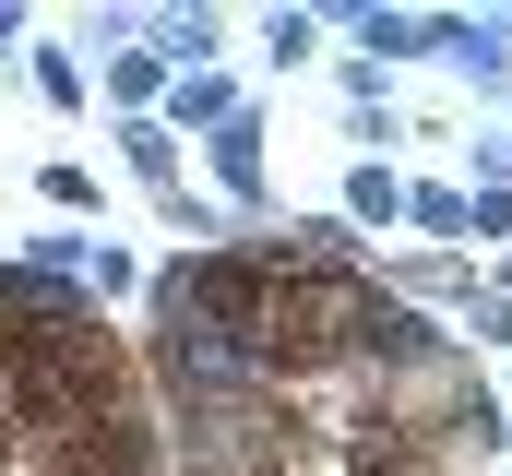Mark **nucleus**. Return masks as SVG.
Wrapping results in <instances>:
<instances>
[{
	"label": "nucleus",
	"instance_id": "2",
	"mask_svg": "<svg viewBox=\"0 0 512 476\" xmlns=\"http://www.w3.org/2000/svg\"><path fill=\"white\" fill-rule=\"evenodd\" d=\"M203 167H215L227 227H251V215H262V179H274V131H262V108H239L227 131H203Z\"/></svg>",
	"mask_w": 512,
	"mask_h": 476
},
{
	"label": "nucleus",
	"instance_id": "7",
	"mask_svg": "<svg viewBox=\"0 0 512 476\" xmlns=\"http://www.w3.org/2000/svg\"><path fill=\"white\" fill-rule=\"evenodd\" d=\"M405 227H417V250H465V179H405Z\"/></svg>",
	"mask_w": 512,
	"mask_h": 476
},
{
	"label": "nucleus",
	"instance_id": "6",
	"mask_svg": "<svg viewBox=\"0 0 512 476\" xmlns=\"http://www.w3.org/2000/svg\"><path fill=\"white\" fill-rule=\"evenodd\" d=\"M251 108V96H239V84H227V72H179V84H167V131H179V143H191V131H227V119Z\"/></svg>",
	"mask_w": 512,
	"mask_h": 476
},
{
	"label": "nucleus",
	"instance_id": "9",
	"mask_svg": "<svg viewBox=\"0 0 512 476\" xmlns=\"http://www.w3.org/2000/svg\"><path fill=\"white\" fill-rule=\"evenodd\" d=\"M120 155H131L143 191H179V131H167V119H120Z\"/></svg>",
	"mask_w": 512,
	"mask_h": 476
},
{
	"label": "nucleus",
	"instance_id": "8",
	"mask_svg": "<svg viewBox=\"0 0 512 476\" xmlns=\"http://www.w3.org/2000/svg\"><path fill=\"white\" fill-rule=\"evenodd\" d=\"M334 215H346L358 238H370V227H405V167L358 155V167H346V203H334Z\"/></svg>",
	"mask_w": 512,
	"mask_h": 476
},
{
	"label": "nucleus",
	"instance_id": "3",
	"mask_svg": "<svg viewBox=\"0 0 512 476\" xmlns=\"http://www.w3.org/2000/svg\"><path fill=\"white\" fill-rule=\"evenodd\" d=\"M370 286H382L393 310H465L489 274H477L465 250H382V262H370Z\"/></svg>",
	"mask_w": 512,
	"mask_h": 476
},
{
	"label": "nucleus",
	"instance_id": "12",
	"mask_svg": "<svg viewBox=\"0 0 512 476\" xmlns=\"http://www.w3.org/2000/svg\"><path fill=\"white\" fill-rule=\"evenodd\" d=\"M477 238L512 250V179H477V191H465V250H477Z\"/></svg>",
	"mask_w": 512,
	"mask_h": 476
},
{
	"label": "nucleus",
	"instance_id": "1",
	"mask_svg": "<svg viewBox=\"0 0 512 476\" xmlns=\"http://www.w3.org/2000/svg\"><path fill=\"white\" fill-rule=\"evenodd\" d=\"M429 60L477 84V108L512 119V12H429Z\"/></svg>",
	"mask_w": 512,
	"mask_h": 476
},
{
	"label": "nucleus",
	"instance_id": "15",
	"mask_svg": "<svg viewBox=\"0 0 512 476\" xmlns=\"http://www.w3.org/2000/svg\"><path fill=\"white\" fill-rule=\"evenodd\" d=\"M36 191H48V203H60V215H84V203H96V167H72V155H60V167H48V179H36Z\"/></svg>",
	"mask_w": 512,
	"mask_h": 476
},
{
	"label": "nucleus",
	"instance_id": "5",
	"mask_svg": "<svg viewBox=\"0 0 512 476\" xmlns=\"http://www.w3.org/2000/svg\"><path fill=\"white\" fill-rule=\"evenodd\" d=\"M143 36H155V72L179 84V72H215V48H227V12H155Z\"/></svg>",
	"mask_w": 512,
	"mask_h": 476
},
{
	"label": "nucleus",
	"instance_id": "4",
	"mask_svg": "<svg viewBox=\"0 0 512 476\" xmlns=\"http://www.w3.org/2000/svg\"><path fill=\"white\" fill-rule=\"evenodd\" d=\"M322 24H346V36H358L346 60H370V72H393V60H429V12H382V0H358V12H322Z\"/></svg>",
	"mask_w": 512,
	"mask_h": 476
},
{
	"label": "nucleus",
	"instance_id": "13",
	"mask_svg": "<svg viewBox=\"0 0 512 476\" xmlns=\"http://www.w3.org/2000/svg\"><path fill=\"white\" fill-rule=\"evenodd\" d=\"M465 346H477V357L501 346L512 357V286H477V298H465Z\"/></svg>",
	"mask_w": 512,
	"mask_h": 476
},
{
	"label": "nucleus",
	"instance_id": "14",
	"mask_svg": "<svg viewBox=\"0 0 512 476\" xmlns=\"http://www.w3.org/2000/svg\"><path fill=\"white\" fill-rule=\"evenodd\" d=\"M36 96H48V108H84L96 84H84V60H72V48H36Z\"/></svg>",
	"mask_w": 512,
	"mask_h": 476
},
{
	"label": "nucleus",
	"instance_id": "10",
	"mask_svg": "<svg viewBox=\"0 0 512 476\" xmlns=\"http://www.w3.org/2000/svg\"><path fill=\"white\" fill-rule=\"evenodd\" d=\"M108 96H120V119H155V96H167L155 48H120V60H108Z\"/></svg>",
	"mask_w": 512,
	"mask_h": 476
},
{
	"label": "nucleus",
	"instance_id": "11",
	"mask_svg": "<svg viewBox=\"0 0 512 476\" xmlns=\"http://www.w3.org/2000/svg\"><path fill=\"white\" fill-rule=\"evenodd\" d=\"M322 36H334L322 12H262V60H274V72H298V60H310Z\"/></svg>",
	"mask_w": 512,
	"mask_h": 476
}]
</instances>
